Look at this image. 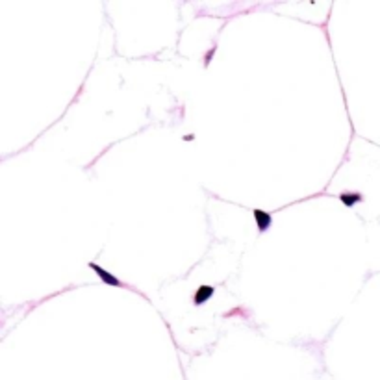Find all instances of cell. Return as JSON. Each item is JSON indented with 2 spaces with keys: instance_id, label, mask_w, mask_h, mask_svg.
<instances>
[{
  "instance_id": "5",
  "label": "cell",
  "mask_w": 380,
  "mask_h": 380,
  "mask_svg": "<svg viewBox=\"0 0 380 380\" xmlns=\"http://www.w3.org/2000/svg\"><path fill=\"white\" fill-rule=\"evenodd\" d=\"M213 52H215V49H211V50H210V54H206V58H204V63H206V65L210 63V60H211V56H213Z\"/></svg>"
},
{
  "instance_id": "3",
  "label": "cell",
  "mask_w": 380,
  "mask_h": 380,
  "mask_svg": "<svg viewBox=\"0 0 380 380\" xmlns=\"http://www.w3.org/2000/svg\"><path fill=\"white\" fill-rule=\"evenodd\" d=\"M215 293V288L213 286H208V284H202V286H198L197 291L193 293V304L195 306H202L210 301L211 297Z\"/></svg>"
},
{
  "instance_id": "2",
  "label": "cell",
  "mask_w": 380,
  "mask_h": 380,
  "mask_svg": "<svg viewBox=\"0 0 380 380\" xmlns=\"http://www.w3.org/2000/svg\"><path fill=\"white\" fill-rule=\"evenodd\" d=\"M253 217H254V223L258 226V232L263 234L267 232L269 228L273 226V215L265 210H260V208H254L253 210Z\"/></svg>"
},
{
  "instance_id": "1",
  "label": "cell",
  "mask_w": 380,
  "mask_h": 380,
  "mask_svg": "<svg viewBox=\"0 0 380 380\" xmlns=\"http://www.w3.org/2000/svg\"><path fill=\"white\" fill-rule=\"evenodd\" d=\"M89 269H93L95 273H97V276H99L100 280L104 282V286H112V288H123L125 284L117 278V276L113 275V273H110V271H106L102 265H99V263H95V261H89Z\"/></svg>"
},
{
  "instance_id": "4",
  "label": "cell",
  "mask_w": 380,
  "mask_h": 380,
  "mask_svg": "<svg viewBox=\"0 0 380 380\" xmlns=\"http://www.w3.org/2000/svg\"><path fill=\"white\" fill-rule=\"evenodd\" d=\"M339 202L345 206V208H354V206L364 200V195L360 191H341L338 195Z\"/></svg>"
}]
</instances>
